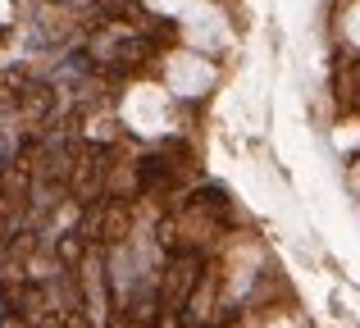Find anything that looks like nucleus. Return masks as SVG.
<instances>
[{
  "label": "nucleus",
  "mask_w": 360,
  "mask_h": 328,
  "mask_svg": "<svg viewBox=\"0 0 360 328\" xmlns=\"http://www.w3.org/2000/svg\"><path fill=\"white\" fill-rule=\"evenodd\" d=\"M187 32H192L196 46H219L224 41V14L219 9H196V14L187 18Z\"/></svg>",
  "instance_id": "7ed1b4c3"
},
{
  "label": "nucleus",
  "mask_w": 360,
  "mask_h": 328,
  "mask_svg": "<svg viewBox=\"0 0 360 328\" xmlns=\"http://www.w3.org/2000/svg\"><path fill=\"white\" fill-rule=\"evenodd\" d=\"M347 32H352V37H356V41H360V5L352 9V18H347Z\"/></svg>",
  "instance_id": "20e7f679"
},
{
  "label": "nucleus",
  "mask_w": 360,
  "mask_h": 328,
  "mask_svg": "<svg viewBox=\"0 0 360 328\" xmlns=\"http://www.w3.org/2000/svg\"><path fill=\"white\" fill-rule=\"evenodd\" d=\"M214 82V69L205 60H196V55H174L169 60V87L183 91V96H196V91H205Z\"/></svg>",
  "instance_id": "f257e3e1"
},
{
  "label": "nucleus",
  "mask_w": 360,
  "mask_h": 328,
  "mask_svg": "<svg viewBox=\"0 0 360 328\" xmlns=\"http://www.w3.org/2000/svg\"><path fill=\"white\" fill-rule=\"evenodd\" d=\"M128 114H132V124H137L141 133H155V128L165 124V105H160V91H155V87H137V96H132Z\"/></svg>",
  "instance_id": "f03ea898"
},
{
  "label": "nucleus",
  "mask_w": 360,
  "mask_h": 328,
  "mask_svg": "<svg viewBox=\"0 0 360 328\" xmlns=\"http://www.w3.org/2000/svg\"><path fill=\"white\" fill-rule=\"evenodd\" d=\"M150 5H155V9H183L187 0H150Z\"/></svg>",
  "instance_id": "39448f33"
}]
</instances>
